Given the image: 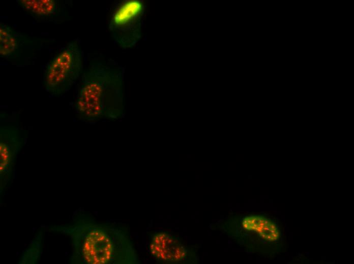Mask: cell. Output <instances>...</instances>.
<instances>
[{
	"label": "cell",
	"instance_id": "6da1fadb",
	"mask_svg": "<svg viewBox=\"0 0 354 264\" xmlns=\"http://www.w3.org/2000/svg\"><path fill=\"white\" fill-rule=\"evenodd\" d=\"M82 120H115L123 112V75L119 69L98 63L82 77L75 103Z\"/></svg>",
	"mask_w": 354,
	"mask_h": 264
},
{
	"label": "cell",
	"instance_id": "7a4b0ae2",
	"mask_svg": "<svg viewBox=\"0 0 354 264\" xmlns=\"http://www.w3.org/2000/svg\"><path fill=\"white\" fill-rule=\"evenodd\" d=\"M81 69V51L76 42L69 43L46 64L43 83L46 91L53 96L68 91L79 77Z\"/></svg>",
	"mask_w": 354,
	"mask_h": 264
},
{
	"label": "cell",
	"instance_id": "3957f363",
	"mask_svg": "<svg viewBox=\"0 0 354 264\" xmlns=\"http://www.w3.org/2000/svg\"><path fill=\"white\" fill-rule=\"evenodd\" d=\"M144 13L145 5L141 1L126 0L115 4L109 28L121 47L131 48L140 39Z\"/></svg>",
	"mask_w": 354,
	"mask_h": 264
},
{
	"label": "cell",
	"instance_id": "277c9868",
	"mask_svg": "<svg viewBox=\"0 0 354 264\" xmlns=\"http://www.w3.org/2000/svg\"><path fill=\"white\" fill-rule=\"evenodd\" d=\"M115 245L112 238L104 230L94 229L85 237L82 254L90 264H105L110 262L114 254Z\"/></svg>",
	"mask_w": 354,
	"mask_h": 264
},
{
	"label": "cell",
	"instance_id": "5b68a950",
	"mask_svg": "<svg viewBox=\"0 0 354 264\" xmlns=\"http://www.w3.org/2000/svg\"><path fill=\"white\" fill-rule=\"evenodd\" d=\"M152 255L158 260L177 262L185 259L187 250L172 235L164 232L156 234L150 245Z\"/></svg>",
	"mask_w": 354,
	"mask_h": 264
},
{
	"label": "cell",
	"instance_id": "8992f818",
	"mask_svg": "<svg viewBox=\"0 0 354 264\" xmlns=\"http://www.w3.org/2000/svg\"><path fill=\"white\" fill-rule=\"evenodd\" d=\"M244 229L256 232L261 238L275 242L280 237L277 225L272 220L260 215H250L243 218L242 222Z\"/></svg>",
	"mask_w": 354,
	"mask_h": 264
},
{
	"label": "cell",
	"instance_id": "52a82bcc",
	"mask_svg": "<svg viewBox=\"0 0 354 264\" xmlns=\"http://www.w3.org/2000/svg\"><path fill=\"white\" fill-rule=\"evenodd\" d=\"M24 8L40 16L53 13L56 8V3L52 0L20 1Z\"/></svg>",
	"mask_w": 354,
	"mask_h": 264
},
{
	"label": "cell",
	"instance_id": "ba28073f",
	"mask_svg": "<svg viewBox=\"0 0 354 264\" xmlns=\"http://www.w3.org/2000/svg\"><path fill=\"white\" fill-rule=\"evenodd\" d=\"M0 52L2 56L11 54L17 47L15 35L10 27L2 24L0 27Z\"/></svg>",
	"mask_w": 354,
	"mask_h": 264
}]
</instances>
